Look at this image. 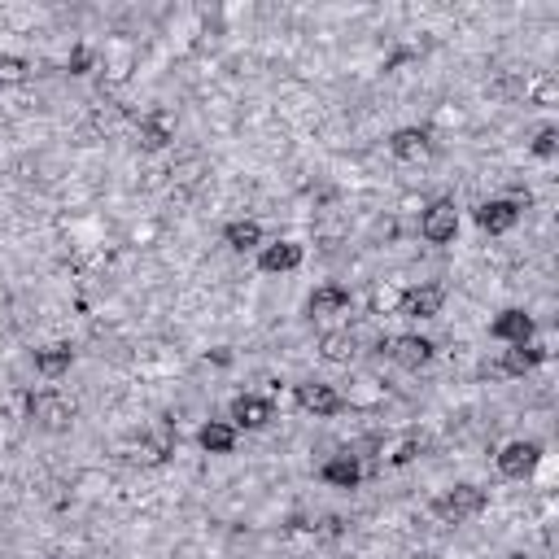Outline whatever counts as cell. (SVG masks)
<instances>
[{
  "label": "cell",
  "instance_id": "6da1fadb",
  "mask_svg": "<svg viewBox=\"0 0 559 559\" xmlns=\"http://www.w3.org/2000/svg\"><path fill=\"white\" fill-rule=\"evenodd\" d=\"M485 507H490V494L472 481H459L455 490H446L433 503V516H437V525H468V520H477Z\"/></svg>",
  "mask_w": 559,
  "mask_h": 559
},
{
  "label": "cell",
  "instance_id": "7a4b0ae2",
  "mask_svg": "<svg viewBox=\"0 0 559 559\" xmlns=\"http://www.w3.org/2000/svg\"><path fill=\"white\" fill-rule=\"evenodd\" d=\"M180 450V433H175L171 420H153L145 433H140V442L132 446V459L140 468H162V463H171V455Z\"/></svg>",
  "mask_w": 559,
  "mask_h": 559
},
{
  "label": "cell",
  "instance_id": "3957f363",
  "mask_svg": "<svg viewBox=\"0 0 559 559\" xmlns=\"http://www.w3.org/2000/svg\"><path fill=\"white\" fill-rule=\"evenodd\" d=\"M175 136H180V114L166 110V105H153L136 123V140L145 153H162L166 145H175Z\"/></svg>",
  "mask_w": 559,
  "mask_h": 559
},
{
  "label": "cell",
  "instance_id": "277c9868",
  "mask_svg": "<svg viewBox=\"0 0 559 559\" xmlns=\"http://www.w3.org/2000/svg\"><path fill=\"white\" fill-rule=\"evenodd\" d=\"M380 350H385L398 367H407V372H420V367H428L437 354V346L428 337H420V332H411V337H385Z\"/></svg>",
  "mask_w": 559,
  "mask_h": 559
},
{
  "label": "cell",
  "instance_id": "5b68a950",
  "mask_svg": "<svg viewBox=\"0 0 559 559\" xmlns=\"http://www.w3.org/2000/svg\"><path fill=\"white\" fill-rule=\"evenodd\" d=\"M420 236L428 245H450L459 236V206L455 201H433L420 214Z\"/></svg>",
  "mask_w": 559,
  "mask_h": 559
},
{
  "label": "cell",
  "instance_id": "8992f818",
  "mask_svg": "<svg viewBox=\"0 0 559 559\" xmlns=\"http://www.w3.org/2000/svg\"><path fill=\"white\" fill-rule=\"evenodd\" d=\"M533 332H538V319H533L525 306H511V311H498V319L490 324V337L503 341V346H529Z\"/></svg>",
  "mask_w": 559,
  "mask_h": 559
},
{
  "label": "cell",
  "instance_id": "52a82bcc",
  "mask_svg": "<svg viewBox=\"0 0 559 559\" xmlns=\"http://www.w3.org/2000/svg\"><path fill=\"white\" fill-rule=\"evenodd\" d=\"M542 463V446L538 442H507L503 450H498V472H503L507 481H525L538 472Z\"/></svg>",
  "mask_w": 559,
  "mask_h": 559
},
{
  "label": "cell",
  "instance_id": "ba28073f",
  "mask_svg": "<svg viewBox=\"0 0 559 559\" xmlns=\"http://www.w3.org/2000/svg\"><path fill=\"white\" fill-rule=\"evenodd\" d=\"M297 407L306 415H315V420H332V415L346 407V398L332 385H324V380H302V385H297Z\"/></svg>",
  "mask_w": 559,
  "mask_h": 559
},
{
  "label": "cell",
  "instance_id": "9c48e42d",
  "mask_svg": "<svg viewBox=\"0 0 559 559\" xmlns=\"http://www.w3.org/2000/svg\"><path fill=\"white\" fill-rule=\"evenodd\" d=\"M31 420L40 428H49V433H66L75 424V402L66 394H40V398H31Z\"/></svg>",
  "mask_w": 559,
  "mask_h": 559
},
{
  "label": "cell",
  "instance_id": "30bf717a",
  "mask_svg": "<svg viewBox=\"0 0 559 559\" xmlns=\"http://www.w3.org/2000/svg\"><path fill=\"white\" fill-rule=\"evenodd\" d=\"M520 223V201H507V197H490L477 206V228L490 232V236H507L516 232Z\"/></svg>",
  "mask_w": 559,
  "mask_h": 559
},
{
  "label": "cell",
  "instance_id": "8fae6325",
  "mask_svg": "<svg viewBox=\"0 0 559 559\" xmlns=\"http://www.w3.org/2000/svg\"><path fill=\"white\" fill-rule=\"evenodd\" d=\"M306 263V249L297 241H271L263 245V254H258V271L263 276H289V271H297Z\"/></svg>",
  "mask_w": 559,
  "mask_h": 559
},
{
  "label": "cell",
  "instance_id": "7c38bea8",
  "mask_svg": "<svg viewBox=\"0 0 559 559\" xmlns=\"http://www.w3.org/2000/svg\"><path fill=\"white\" fill-rule=\"evenodd\" d=\"M446 306V289L442 284H415L402 293V315L407 319H437Z\"/></svg>",
  "mask_w": 559,
  "mask_h": 559
},
{
  "label": "cell",
  "instance_id": "4fadbf2b",
  "mask_svg": "<svg viewBox=\"0 0 559 559\" xmlns=\"http://www.w3.org/2000/svg\"><path fill=\"white\" fill-rule=\"evenodd\" d=\"M276 420V407H271V398H258V394H241L232 402V428H249V433H258V428H267Z\"/></svg>",
  "mask_w": 559,
  "mask_h": 559
},
{
  "label": "cell",
  "instance_id": "5bb4252c",
  "mask_svg": "<svg viewBox=\"0 0 559 559\" xmlns=\"http://www.w3.org/2000/svg\"><path fill=\"white\" fill-rule=\"evenodd\" d=\"M389 153H394L398 162H424L428 153H433V136H428V127H398V132L389 136Z\"/></svg>",
  "mask_w": 559,
  "mask_h": 559
},
{
  "label": "cell",
  "instance_id": "9a60e30c",
  "mask_svg": "<svg viewBox=\"0 0 559 559\" xmlns=\"http://www.w3.org/2000/svg\"><path fill=\"white\" fill-rule=\"evenodd\" d=\"M319 481L332 485V490H359L363 485V468L354 455H332L324 468H319Z\"/></svg>",
  "mask_w": 559,
  "mask_h": 559
},
{
  "label": "cell",
  "instance_id": "2e32d148",
  "mask_svg": "<svg viewBox=\"0 0 559 559\" xmlns=\"http://www.w3.org/2000/svg\"><path fill=\"white\" fill-rule=\"evenodd\" d=\"M542 359H546V350H538V346H533V341H529V346H507L494 372H498V376H511V380H520V376H529V372H533V367H538Z\"/></svg>",
  "mask_w": 559,
  "mask_h": 559
},
{
  "label": "cell",
  "instance_id": "e0dca14e",
  "mask_svg": "<svg viewBox=\"0 0 559 559\" xmlns=\"http://www.w3.org/2000/svg\"><path fill=\"white\" fill-rule=\"evenodd\" d=\"M70 367H75V350L62 346V341H53V346H40L35 350V372L44 380H62Z\"/></svg>",
  "mask_w": 559,
  "mask_h": 559
},
{
  "label": "cell",
  "instance_id": "ac0fdd59",
  "mask_svg": "<svg viewBox=\"0 0 559 559\" xmlns=\"http://www.w3.org/2000/svg\"><path fill=\"white\" fill-rule=\"evenodd\" d=\"M197 446L206 450V455H232L236 450V428L228 420H206L197 428Z\"/></svg>",
  "mask_w": 559,
  "mask_h": 559
},
{
  "label": "cell",
  "instance_id": "d6986e66",
  "mask_svg": "<svg viewBox=\"0 0 559 559\" xmlns=\"http://www.w3.org/2000/svg\"><path fill=\"white\" fill-rule=\"evenodd\" d=\"M223 245H228L232 254H249V249L263 245V223L258 219H232L228 228H223Z\"/></svg>",
  "mask_w": 559,
  "mask_h": 559
},
{
  "label": "cell",
  "instance_id": "ffe728a7",
  "mask_svg": "<svg viewBox=\"0 0 559 559\" xmlns=\"http://www.w3.org/2000/svg\"><path fill=\"white\" fill-rule=\"evenodd\" d=\"M350 302H354V297H350V289H346V284H319V289L311 293V302H306V306H311V315H341V311H350Z\"/></svg>",
  "mask_w": 559,
  "mask_h": 559
},
{
  "label": "cell",
  "instance_id": "44dd1931",
  "mask_svg": "<svg viewBox=\"0 0 559 559\" xmlns=\"http://www.w3.org/2000/svg\"><path fill=\"white\" fill-rule=\"evenodd\" d=\"M319 354H324V363H350L359 354V337L354 332H324L319 337Z\"/></svg>",
  "mask_w": 559,
  "mask_h": 559
},
{
  "label": "cell",
  "instance_id": "7402d4cb",
  "mask_svg": "<svg viewBox=\"0 0 559 559\" xmlns=\"http://www.w3.org/2000/svg\"><path fill=\"white\" fill-rule=\"evenodd\" d=\"M31 62L18 53H0V88H22V83L31 79Z\"/></svg>",
  "mask_w": 559,
  "mask_h": 559
},
{
  "label": "cell",
  "instance_id": "603a6c76",
  "mask_svg": "<svg viewBox=\"0 0 559 559\" xmlns=\"http://www.w3.org/2000/svg\"><path fill=\"white\" fill-rule=\"evenodd\" d=\"M402 293H407V289H398V284H376V289H372V315L402 311Z\"/></svg>",
  "mask_w": 559,
  "mask_h": 559
},
{
  "label": "cell",
  "instance_id": "cb8c5ba5",
  "mask_svg": "<svg viewBox=\"0 0 559 559\" xmlns=\"http://www.w3.org/2000/svg\"><path fill=\"white\" fill-rule=\"evenodd\" d=\"M555 101H559V79L551 75V70H542L538 83L529 88V105H542V110H551Z\"/></svg>",
  "mask_w": 559,
  "mask_h": 559
},
{
  "label": "cell",
  "instance_id": "d4e9b609",
  "mask_svg": "<svg viewBox=\"0 0 559 559\" xmlns=\"http://www.w3.org/2000/svg\"><path fill=\"white\" fill-rule=\"evenodd\" d=\"M97 66V49H92V44H70V53H66V70L70 75H88V70Z\"/></svg>",
  "mask_w": 559,
  "mask_h": 559
},
{
  "label": "cell",
  "instance_id": "484cf974",
  "mask_svg": "<svg viewBox=\"0 0 559 559\" xmlns=\"http://www.w3.org/2000/svg\"><path fill=\"white\" fill-rule=\"evenodd\" d=\"M555 149H559V132H555V127H538L533 140H529V153L546 162V158H555Z\"/></svg>",
  "mask_w": 559,
  "mask_h": 559
},
{
  "label": "cell",
  "instance_id": "4316f807",
  "mask_svg": "<svg viewBox=\"0 0 559 559\" xmlns=\"http://www.w3.org/2000/svg\"><path fill=\"white\" fill-rule=\"evenodd\" d=\"M415 455H420V442L411 437V442H402V446L394 450V455H389V463H398V468H402V463H411Z\"/></svg>",
  "mask_w": 559,
  "mask_h": 559
},
{
  "label": "cell",
  "instance_id": "83f0119b",
  "mask_svg": "<svg viewBox=\"0 0 559 559\" xmlns=\"http://www.w3.org/2000/svg\"><path fill=\"white\" fill-rule=\"evenodd\" d=\"M411 559H442V555H433V551H415Z\"/></svg>",
  "mask_w": 559,
  "mask_h": 559
},
{
  "label": "cell",
  "instance_id": "f1b7e54d",
  "mask_svg": "<svg viewBox=\"0 0 559 559\" xmlns=\"http://www.w3.org/2000/svg\"><path fill=\"white\" fill-rule=\"evenodd\" d=\"M511 559H529V555H525V551H516V555H511Z\"/></svg>",
  "mask_w": 559,
  "mask_h": 559
}]
</instances>
